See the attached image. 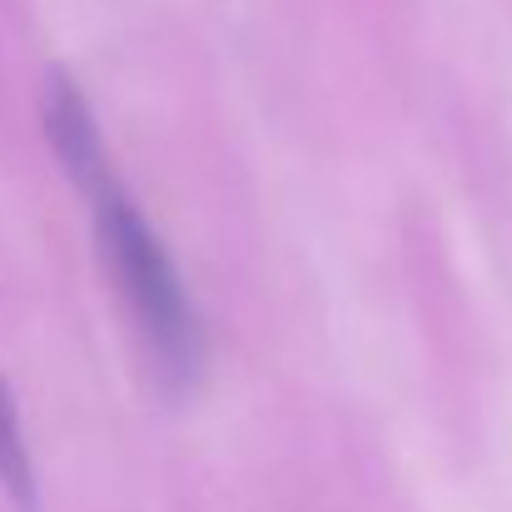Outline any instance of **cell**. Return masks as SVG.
Returning <instances> with one entry per match:
<instances>
[{
	"label": "cell",
	"instance_id": "obj_1",
	"mask_svg": "<svg viewBox=\"0 0 512 512\" xmlns=\"http://www.w3.org/2000/svg\"><path fill=\"white\" fill-rule=\"evenodd\" d=\"M95 199V234H100V254L140 324V334L150 339L160 368L170 378H194L204 363V334H199V314L184 294V279L165 254L160 234L145 224V214L135 209V199L115 184V174H100L95 184H85Z\"/></svg>",
	"mask_w": 512,
	"mask_h": 512
},
{
	"label": "cell",
	"instance_id": "obj_2",
	"mask_svg": "<svg viewBox=\"0 0 512 512\" xmlns=\"http://www.w3.org/2000/svg\"><path fill=\"white\" fill-rule=\"evenodd\" d=\"M45 130H50L55 155L65 160V170L75 174L80 184H95L100 174H110L95 115H90L85 95L70 80H50V90H45Z\"/></svg>",
	"mask_w": 512,
	"mask_h": 512
},
{
	"label": "cell",
	"instance_id": "obj_3",
	"mask_svg": "<svg viewBox=\"0 0 512 512\" xmlns=\"http://www.w3.org/2000/svg\"><path fill=\"white\" fill-rule=\"evenodd\" d=\"M0 483L20 508L35 512V473H30V453H25V438H20V413H15V398H10L5 383H0Z\"/></svg>",
	"mask_w": 512,
	"mask_h": 512
}]
</instances>
